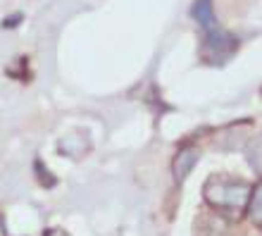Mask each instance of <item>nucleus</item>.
<instances>
[{
  "instance_id": "nucleus-1",
  "label": "nucleus",
  "mask_w": 262,
  "mask_h": 236,
  "mask_svg": "<svg viewBox=\"0 0 262 236\" xmlns=\"http://www.w3.org/2000/svg\"><path fill=\"white\" fill-rule=\"evenodd\" d=\"M253 184L241 177H231V174H210L203 184V201L210 210L229 217V220H241L246 215V205H248Z\"/></svg>"
},
{
  "instance_id": "nucleus-2",
  "label": "nucleus",
  "mask_w": 262,
  "mask_h": 236,
  "mask_svg": "<svg viewBox=\"0 0 262 236\" xmlns=\"http://www.w3.org/2000/svg\"><path fill=\"white\" fill-rule=\"evenodd\" d=\"M238 50V38L227 34L220 24L210 29H203V41H200V57L207 65H222Z\"/></svg>"
},
{
  "instance_id": "nucleus-3",
  "label": "nucleus",
  "mask_w": 262,
  "mask_h": 236,
  "mask_svg": "<svg viewBox=\"0 0 262 236\" xmlns=\"http://www.w3.org/2000/svg\"><path fill=\"white\" fill-rule=\"evenodd\" d=\"M195 236H243V231L236 220H229L214 210H205L195 217Z\"/></svg>"
},
{
  "instance_id": "nucleus-4",
  "label": "nucleus",
  "mask_w": 262,
  "mask_h": 236,
  "mask_svg": "<svg viewBox=\"0 0 262 236\" xmlns=\"http://www.w3.org/2000/svg\"><path fill=\"white\" fill-rule=\"evenodd\" d=\"M198 160H200V148H195V146H181L177 151V155L172 160V177L177 186H181L186 181V177L198 165Z\"/></svg>"
},
{
  "instance_id": "nucleus-5",
  "label": "nucleus",
  "mask_w": 262,
  "mask_h": 236,
  "mask_svg": "<svg viewBox=\"0 0 262 236\" xmlns=\"http://www.w3.org/2000/svg\"><path fill=\"white\" fill-rule=\"evenodd\" d=\"M191 17L198 22L200 29H210L217 24L214 19V10H212V0H195L191 7Z\"/></svg>"
},
{
  "instance_id": "nucleus-6",
  "label": "nucleus",
  "mask_w": 262,
  "mask_h": 236,
  "mask_svg": "<svg viewBox=\"0 0 262 236\" xmlns=\"http://www.w3.org/2000/svg\"><path fill=\"white\" fill-rule=\"evenodd\" d=\"M262 184L257 181L253 191H250V198H248V205H246V215L250 217V222L255 224V229L262 227Z\"/></svg>"
},
{
  "instance_id": "nucleus-7",
  "label": "nucleus",
  "mask_w": 262,
  "mask_h": 236,
  "mask_svg": "<svg viewBox=\"0 0 262 236\" xmlns=\"http://www.w3.org/2000/svg\"><path fill=\"white\" fill-rule=\"evenodd\" d=\"M34 174H36L38 186H43V188H55L57 186V177L50 172L48 167L43 165L41 160H36V162H34Z\"/></svg>"
},
{
  "instance_id": "nucleus-8",
  "label": "nucleus",
  "mask_w": 262,
  "mask_h": 236,
  "mask_svg": "<svg viewBox=\"0 0 262 236\" xmlns=\"http://www.w3.org/2000/svg\"><path fill=\"white\" fill-rule=\"evenodd\" d=\"M27 62H29L27 57H24V55H19V57H17V65H12V67H7L5 72H7V74H10V77H14V79H21V81H29V79H31V77H29Z\"/></svg>"
},
{
  "instance_id": "nucleus-9",
  "label": "nucleus",
  "mask_w": 262,
  "mask_h": 236,
  "mask_svg": "<svg viewBox=\"0 0 262 236\" xmlns=\"http://www.w3.org/2000/svg\"><path fill=\"white\" fill-rule=\"evenodd\" d=\"M21 19H24V17H21L19 12L10 14V17H5V19H3V29H14V27H19Z\"/></svg>"
},
{
  "instance_id": "nucleus-10",
  "label": "nucleus",
  "mask_w": 262,
  "mask_h": 236,
  "mask_svg": "<svg viewBox=\"0 0 262 236\" xmlns=\"http://www.w3.org/2000/svg\"><path fill=\"white\" fill-rule=\"evenodd\" d=\"M43 236H69V231H64L62 227H48L43 229Z\"/></svg>"
},
{
  "instance_id": "nucleus-11",
  "label": "nucleus",
  "mask_w": 262,
  "mask_h": 236,
  "mask_svg": "<svg viewBox=\"0 0 262 236\" xmlns=\"http://www.w3.org/2000/svg\"><path fill=\"white\" fill-rule=\"evenodd\" d=\"M0 222H3V215H0Z\"/></svg>"
}]
</instances>
